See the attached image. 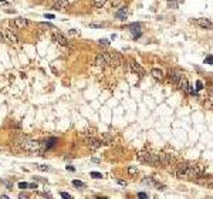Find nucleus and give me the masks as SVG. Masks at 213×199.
I'll return each mask as SVG.
<instances>
[{"instance_id":"obj_1","label":"nucleus","mask_w":213,"mask_h":199,"mask_svg":"<svg viewBox=\"0 0 213 199\" xmlns=\"http://www.w3.org/2000/svg\"><path fill=\"white\" fill-rule=\"evenodd\" d=\"M138 158H139V161L141 162H144V164H148V165H152V166H159V156H158V154H151V152H148V151H141L139 154H138Z\"/></svg>"},{"instance_id":"obj_2","label":"nucleus","mask_w":213,"mask_h":199,"mask_svg":"<svg viewBox=\"0 0 213 199\" xmlns=\"http://www.w3.org/2000/svg\"><path fill=\"white\" fill-rule=\"evenodd\" d=\"M85 144H87V147H88V148H91V149H97V148H99V147L102 145V142L98 141L97 138H94L92 135H91V137L88 135V137L85 138Z\"/></svg>"},{"instance_id":"obj_3","label":"nucleus","mask_w":213,"mask_h":199,"mask_svg":"<svg viewBox=\"0 0 213 199\" xmlns=\"http://www.w3.org/2000/svg\"><path fill=\"white\" fill-rule=\"evenodd\" d=\"M110 56H111V64L110 66H114V67H119L121 64H124V58H122V56L119 54V53H110Z\"/></svg>"},{"instance_id":"obj_4","label":"nucleus","mask_w":213,"mask_h":199,"mask_svg":"<svg viewBox=\"0 0 213 199\" xmlns=\"http://www.w3.org/2000/svg\"><path fill=\"white\" fill-rule=\"evenodd\" d=\"M195 23H196L199 27L206 29V30H212V29H213V23L209 20V19H196V20H195Z\"/></svg>"},{"instance_id":"obj_5","label":"nucleus","mask_w":213,"mask_h":199,"mask_svg":"<svg viewBox=\"0 0 213 199\" xmlns=\"http://www.w3.org/2000/svg\"><path fill=\"white\" fill-rule=\"evenodd\" d=\"M169 80L172 81V84L179 87V83L182 80V73L180 71H169Z\"/></svg>"},{"instance_id":"obj_6","label":"nucleus","mask_w":213,"mask_h":199,"mask_svg":"<svg viewBox=\"0 0 213 199\" xmlns=\"http://www.w3.org/2000/svg\"><path fill=\"white\" fill-rule=\"evenodd\" d=\"M158 156H159V164L164 166H169L173 161V158L168 154H158Z\"/></svg>"},{"instance_id":"obj_7","label":"nucleus","mask_w":213,"mask_h":199,"mask_svg":"<svg viewBox=\"0 0 213 199\" xmlns=\"http://www.w3.org/2000/svg\"><path fill=\"white\" fill-rule=\"evenodd\" d=\"M129 67H131L132 71H134V73H136L138 75H141V77H144V75H145V70L139 66L136 61H134V60H132V61H129Z\"/></svg>"},{"instance_id":"obj_8","label":"nucleus","mask_w":213,"mask_h":199,"mask_svg":"<svg viewBox=\"0 0 213 199\" xmlns=\"http://www.w3.org/2000/svg\"><path fill=\"white\" fill-rule=\"evenodd\" d=\"M66 7H68V1L67 0H54V3H53V9L54 10H64Z\"/></svg>"},{"instance_id":"obj_9","label":"nucleus","mask_w":213,"mask_h":199,"mask_svg":"<svg viewBox=\"0 0 213 199\" xmlns=\"http://www.w3.org/2000/svg\"><path fill=\"white\" fill-rule=\"evenodd\" d=\"M95 66H98V67H107V66H108L104 51H102L101 54H98V56H97V58H95Z\"/></svg>"},{"instance_id":"obj_10","label":"nucleus","mask_w":213,"mask_h":199,"mask_svg":"<svg viewBox=\"0 0 213 199\" xmlns=\"http://www.w3.org/2000/svg\"><path fill=\"white\" fill-rule=\"evenodd\" d=\"M112 141H114V138H112V135H111L110 132L102 134V137H101V142H102V145H111Z\"/></svg>"},{"instance_id":"obj_11","label":"nucleus","mask_w":213,"mask_h":199,"mask_svg":"<svg viewBox=\"0 0 213 199\" xmlns=\"http://www.w3.org/2000/svg\"><path fill=\"white\" fill-rule=\"evenodd\" d=\"M13 24H14L16 27H18V29H23V27H27V26H29V21H27L26 19H23V17H17V19H14Z\"/></svg>"},{"instance_id":"obj_12","label":"nucleus","mask_w":213,"mask_h":199,"mask_svg":"<svg viewBox=\"0 0 213 199\" xmlns=\"http://www.w3.org/2000/svg\"><path fill=\"white\" fill-rule=\"evenodd\" d=\"M55 40H57V43L60 44V46H68V38H67L64 34H61V33H57L55 34Z\"/></svg>"},{"instance_id":"obj_13","label":"nucleus","mask_w":213,"mask_h":199,"mask_svg":"<svg viewBox=\"0 0 213 199\" xmlns=\"http://www.w3.org/2000/svg\"><path fill=\"white\" fill-rule=\"evenodd\" d=\"M115 17H116L118 20H125V19L128 17V10H127L125 7H121V9L115 13Z\"/></svg>"},{"instance_id":"obj_14","label":"nucleus","mask_w":213,"mask_h":199,"mask_svg":"<svg viewBox=\"0 0 213 199\" xmlns=\"http://www.w3.org/2000/svg\"><path fill=\"white\" fill-rule=\"evenodd\" d=\"M151 74H152V77L156 78V80H164V73H162V70H159V68H152V70H151Z\"/></svg>"},{"instance_id":"obj_15","label":"nucleus","mask_w":213,"mask_h":199,"mask_svg":"<svg viewBox=\"0 0 213 199\" xmlns=\"http://www.w3.org/2000/svg\"><path fill=\"white\" fill-rule=\"evenodd\" d=\"M6 37H7V40H9V41H12V43H17V41H18V38L16 37V34H13L10 30H7V32H6Z\"/></svg>"},{"instance_id":"obj_16","label":"nucleus","mask_w":213,"mask_h":199,"mask_svg":"<svg viewBox=\"0 0 213 199\" xmlns=\"http://www.w3.org/2000/svg\"><path fill=\"white\" fill-rule=\"evenodd\" d=\"M94 3V7H97V9H101L105 3H107V0H94L92 1Z\"/></svg>"},{"instance_id":"obj_17","label":"nucleus","mask_w":213,"mask_h":199,"mask_svg":"<svg viewBox=\"0 0 213 199\" xmlns=\"http://www.w3.org/2000/svg\"><path fill=\"white\" fill-rule=\"evenodd\" d=\"M73 185H74L75 188H85V183L81 182V181H77V179L73 181Z\"/></svg>"},{"instance_id":"obj_18","label":"nucleus","mask_w":213,"mask_h":199,"mask_svg":"<svg viewBox=\"0 0 213 199\" xmlns=\"http://www.w3.org/2000/svg\"><path fill=\"white\" fill-rule=\"evenodd\" d=\"M168 6H169L171 9H176V7H178V1H175V0H168Z\"/></svg>"},{"instance_id":"obj_19","label":"nucleus","mask_w":213,"mask_h":199,"mask_svg":"<svg viewBox=\"0 0 213 199\" xmlns=\"http://www.w3.org/2000/svg\"><path fill=\"white\" fill-rule=\"evenodd\" d=\"M136 172H138V168H136V166H129V168H128V174H129V175H135Z\"/></svg>"},{"instance_id":"obj_20","label":"nucleus","mask_w":213,"mask_h":199,"mask_svg":"<svg viewBox=\"0 0 213 199\" xmlns=\"http://www.w3.org/2000/svg\"><path fill=\"white\" fill-rule=\"evenodd\" d=\"M205 64H213V56L212 54L206 56V58H205Z\"/></svg>"},{"instance_id":"obj_21","label":"nucleus","mask_w":213,"mask_h":199,"mask_svg":"<svg viewBox=\"0 0 213 199\" xmlns=\"http://www.w3.org/2000/svg\"><path fill=\"white\" fill-rule=\"evenodd\" d=\"M205 87H203V83L199 80V81H196V91H200V90H203Z\"/></svg>"},{"instance_id":"obj_22","label":"nucleus","mask_w":213,"mask_h":199,"mask_svg":"<svg viewBox=\"0 0 213 199\" xmlns=\"http://www.w3.org/2000/svg\"><path fill=\"white\" fill-rule=\"evenodd\" d=\"M91 178H95V179H99V178H102V175H101L99 172H91Z\"/></svg>"},{"instance_id":"obj_23","label":"nucleus","mask_w":213,"mask_h":199,"mask_svg":"<svg viewBox=\"0 0 213 199\" xmlns=\"http://www.w3.org/2000/svg\"><path fill=\"white\" fill-rule=\"evenodd\" d=\"M60 195H61V198H64V199H71L73 198V196H71L70 194H67V192H61Z\"/></svg>"},{"instance_id":"obj_24","label":"nucleus","mask_w":213,"mask_h":199,"mask_svg":"<svg viewBox=\"0 0 213 199\" xmlns=\"http://www.w3.org/2000/svg\"><path fill=\"white\" fill-rule=\"evenodd\" d=\"M18 198H20V199H29V198H30V195H29V194H24V192H21V194L18 195Z\"/></svg>"},{"instance_id":"obj_25","label":"nucleus","mask_w":213,"mask_h":199,"mask_svg":"<svg viewBox=\"0 0 213 199\" xmlns=\"http://www.w3.org/2000/svg\"><path fill=\"white\" fill-rule=\"evenodd\" d=\"M18 188H20V189H26V188H29V183L20 182V183H18Z\"/></svg>"},{"instance_id":"obj_26","label":"nucleus","mask_w":213,"mask_h":199,"mask_svg":"<svg viewBox=\"0 0 213 199\" xmlns=\"http://www.w3.org/2000/svg\"><path fill=\"white\" fill-rule=\"evenodd\" d=\"M40 171H50V166H47V165H38L37 166Z\"/></svg>"},{"instance_id":"obj_27","label":"nucleus","mask_w":213,"mask_h":199,"mask_svg":"<svg viewBox=\"0 0 213 199\" xmlns=\"http://www.w3.org/2000/svg\"><path fill=\"white\" fill-rule=\"evenodd\" d=\"M138 198L147 199V198H148V194H145V192H139V194H138Z\"/></svg>"},{"instance_id":"obj_28","label":"nucleus","mask_w":213,"mask_h":199,"mask_svg":"<svg viewBox=\"0 0 213 199\" xmlns=\"http://www.w3.org/2000/svg\"><path fill=\"white\" fill-rule=\"evenodd\" d=\"M99 44H104V46H110V41H108V40H105V38H102V40H99Z\"/></svg>"},{"instance_id":"obj_29","label":"nucleus","mask_w":213,"mask_h":199,"mask_svg":"<svg viewBox=\"0 0 213 199\" xmlns=\"http://www.w3.org/2000/svg\"><path fill=\"white\" fill-rule=\"evenodd\" d=\"M116 182L119 183L121 186H127V181H122V179H116Z\"/></svg>"},{"instance_id":"obj_30","label":"nucleus","mask_w":213,"mask_h":199,"mask_svg":"<svg viewBox=\"0 0 213 199\" xmlns=\"http://www.w3.org/2000/svg\"><path fill=\"white\" fill-rule=\"evenodd\" d=\"M0 6L6 7V6H9V1H6V0H0Z\"/></svg>"},{"instance_id":"obj_31","label":"nucleus","mask_w":213,"mask_h":199,"mask_svg":"<svg viewBox=\"0 0 213 199\" xmlns=\"http://www.w3.org/2000/svg\"><path fill=\"white\" fill-rule=\"evenodd\" d=\"M90 26H91L92 29H101V27H102V24H90Z\"/></svg>"},{"instance_id":"obj_32","label":"nucleus","mask_w":213,"mask_h":199,"mask_svg":"<svg viewBox=\"0 0 213 199\" xmlns=\"http://www.w3.org/2000/svg\"><path fill=\"white\" fill-rule=\"evenodd\" d=\"M29 188H32V189H37V183H29Z\"/></svg>"},{"instance_id":"obj_33","label":"nucleus","mask_w":213,"mask_h":199,"mask_svg":"<svg viewBox=\"0 0 213 199\" xmlns=\"http://www.w3.org/2000/svg\"><path fill=\"white\" fill-rule=\"evenodd\" d=\"M46 19H54V16L53 14H46Z\"/></svg>"},{"instance_id":"obj_34","label":"nucleus","mask_w":213,"mask_h":199,"mask_svg":"<svg viewBox=\"0 0 213 199\" xmlns=\"http://www.w3.org/2000/svg\"><path fill=\"white\" fill-rule=\"evenodd\" d=\"M67 169H70V171H75V169H74V166H71V165L67 166Z\"/></svg>"},{"instance_id":"obj_35","label":"nucleus","mask_w":213,"mask_h":199,"mask_svg":"<svg viewBox=\"0 0 213 199\" xmlns=\"http://www.w3.org/2000/svg\"><path fill=\"white\" fill-rule=\"evenodd\" d=\"M70 34H74V36H75V34H78V33H77L75 30H70Z\"/></svg>"},{"instance_id":"obj_36","label":"nucleus","mask_w":213,"mask_h":199,"mask_svg":"<svg viewBox=\"0 0 213 199\" xmlns=\"http://www.w3.org/2000/svg\"><path fill=\"white\" fill-rule=\"evenodd\" d=\"M1 41H3V34L0 33V43H1Z\"/></svg>"}]
</instances>
